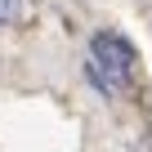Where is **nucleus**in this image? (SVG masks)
Returning a JSON list of instances; mask_svg holds the SVG:
<instances>
[{
    "label": "nucleus",
    "instance_id": "nucleus-1",
    "mask_svg": "<svg viewBox=\"0 0 152 152\" xmlns=\"http://www.w3.org/2000/svg\"><path fill=\"white\" fill-rule=\"evenodd\" d=\"M85 76L99 94H121L134 76V45L121 36V31H94L90 36V63H85Z\"/></svg>",
    "mask_w": 152,
    "mask_h": 152
},
{
    "label": "nucleus",
    "instance_id": "nucleus-3",
    "mask_svg": "<svg viewBox=\"0 0 152 152\" xmlns=\"http://www.w3.org/2000/svg\"><path fill=\"white\" fill-rule=\"evenodd\" d=\"M130 152H152V130H148V134H139V139H134V148H130Z\"/></svg>",
    "mask_w": 152,
    "mask_h": 152
},
{
    "label": "nucleus",
    "instance_id": "nucleus-2",
    "mask_svg": "<svg viewBox=\"0 0 152 152\" xmlns=\"http://www.w3.org/2000/svg\"><path fill=\"white\" fill-rule=\"evenodd\" d=\"M23 14V0H0V27H5V23H14Z\"/></svg>",
    "mask_w": 152,
    "mask_h": 152
}]
</instances>
